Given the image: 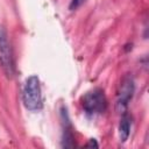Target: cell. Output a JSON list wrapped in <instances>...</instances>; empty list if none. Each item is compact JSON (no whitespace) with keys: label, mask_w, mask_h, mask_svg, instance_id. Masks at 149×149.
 <instances>
[{"label":"cell","mask_w":149,"mask_h":149,"mask_svg":"<svg viewBox=\"0 0 149 149\" xmlns=\"http://www.w3.org/2000/svg\"><path fill=\"white\" fill-rule=\"evenodd\" d=\"M22 101L28 111L36 112L42 108V92L37 76H30L26 79L22 90Z\"/></svg>","instance_id":"1"},{"label":"cell","mask_w":149,"mask_h":149,"mask_svg":"<svg viewBox=\"0 0 149 149\" xmlns=\"http://www.w3.org/2000/svg\"><path fill=\"white\" fill-rule=\"evenodd\" d=\"M61 118H62V125H63L62 147L63 148H73L74 147V136H73L72 126H71V122L69 119V114L64 106L61 108Z\"/></svg>","instance_id":"5"},{"label":"cell","mask_w":149,"mask_h":149,"mask_svg":"<svg viewBox=\"0 0 149 149\" xmlns=\"http://www.w3.org/2000/svg\"><path fill=\"white\" fill-rule=\"evenodd\" d=\"M0 64L7 77H12L14 74L13 54L8 40V34L6 28L1 24H0Z\"/></svg>","instance_id":"3"},{"label":"cell","mask_w":149,"mask_h":149,"mask_svg":"<svg viewBox=\"0 0 149 149\" xmlns=\"http://www.w3.org/2000/svg\"><path fill=\"white\" fill-rule=\"evenodd\" d=\"M130 128H132V116L125 112L122 113L119 123V137L121 142H126L128 140L130 134Z\"/></svg>","instance_id":"6"},{"label":"cell","mask_w":149,"mask_h":149,"mask_svg":"<svg viewBox=\"0 0 149 149\" xmlns=\"http://www.w3.org/2000/svg\"><path fill=\"white\" fill-rule=\"evenodd\" d=\"M84 1H85V0H71V2H70V5H69V8H70L71 10H74V9H77L78 7H80V6L84 3Z\"/></svg>","instance_id":"7"},{"label":"cell","mask_w":149,"mask_h":149,"mask_svg":"<svg viewBox=\"0 0 149 149\" xmlns=\"http://www.w3.org/2000/svg\"><path fill=\"white\" fill-rule=\"evenodd\" d=\"M86 147H95V148H97V147H98V143L95 142V140H94V139H91V140H90V142L86 144Z\"/></svg>","instance_id":"8"},{"label":"cell","mask_w":149,"mask_h":149,"mask_svg":"<svg viewBox=\"0 0 149 149\" xmlns=\"http://www.w3.org/2000/svg\"><path fill=\"white\" fill-rule=\"evenodd\" d=\"M81 106L88 116L101 114L107 108V99L101 88H93L81 98Z\"/></svg>","instance_id":"2"},{"label":"cell","mask_w":149,"mask_h":149,"mask_svg":"<svg viewBox=\"0 0 149 149\" xmlns=\"http://www.w3.org/2000/svg\"><path fill=\"white\" fill-rule=\"evenodd\" d=\"M134 91H135V83L133 77L130 76H126L121 84H120V90L118 93V100H116V111L119 113H125L129 101L132 100L133 95H134Z\"/></svg>","instance_id":"4"}]
</instances>
